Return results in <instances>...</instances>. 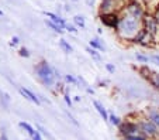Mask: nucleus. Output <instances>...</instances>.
Wrapping results in <instances>:
<instances>
[{"label":"nucleus","instance_id":"1","mask_svg":"<svg viewBox=\"0 0 159 140\" xmlns=\"http://www.w3.org/2000/svg\"><path fill=\"white\" fill-rule=\"evenodd\" d=\"M142 28V20L132 17L129 14H124L123 17H120V22L118 26L116 28L117 31V36L120 37L124 41H131L137 37V34L141 31Z\"/></svg>","mask_w":159,"mask_h":140},{"label":"nucleus","instance_id":"2","mask_svg":"<svg viewBox=\"0 0 159 140\" xmlns=\"http://www.w3.org/2000/svg\"><path fill=\"white\" fill-rule=\"evenodd\" d=\"M34 74H35L37 79H38L44 86H47V88H52V86H55V84L58 82V79L54 72V67H51L49 62L45 61V60L39 61L38 64L34 67Z\"/></svg>","mask_w":159,"mask_h":140},{"label":"nucleus","instance_id":"3","mask_svg":"<svg viewBox=\"0 0 159 140\" xmlns=\"http://www.w3.org/2000/svg\"><path fill=\"white\" fill-rule=\"evenodd\" d=\"M138 126H139V132L141 134H144L148 139H152V137H156L159 134V129L152 120L149 119H141L138 120Z\"/></svg>","mask_w":159,"mask_h":140},{"label":"nucleus","instance_id":"4","mask_svg":"<svg viewBox=\"0 0 159 140\" xmlns=\"http://www.w3.org/2000/svg\"><path fill=\"white\" fill-rule=\"evenodd\" d=\"M118 132H120L121 137H123V136H131V134L141 133V132H139L138 122H129V120L121 122L120 126H118Z\"/></svg>","mask_w":159,"mask_h":140},{"label":"nucleus","instance_id":"5","mask_svg":"<svg viewBox=\"0 0 159 140\" xmlns=\"http://www.w3.org/2000/svg\"><path fill=\"white\" fill-rule=\"evenodd\" d=\"M142 27H144L153 38L156 37L158 30H159L158 22H156V18L152 17V16H144V18H142Z\"/></svg>","mask_w":159,"mask_h":140},{"label":"nucleus","instance_id":"6","mask_svg":"<svg viewBox=\"0 0 159 140\" xmlns=\"http://www.w3.org/2000/svg\"><path fill=\"white\" fill-rule=\"evenodd\" d=\"M138 71H139V74H141L144 78L148 79V82H149L151 85L153 86V88L159 91V74L158 72H153V71H151L148 67H142V68H139Z\"/></svg>","mask_w":159,"mask_h":140},{"label":"nucleus","instance_id":"7","mask_svg":"<svg viewBox=\"0 0 159 140\" xmlns=\"http://www.w3.org/2000/svg\"><path fill=\"white\" fill-rule=\"evenodd\" d=\"M125 10H127V14L138 18V20H142L145 16V12H144V9H142V6L139 3H137V2H129V3L127 4Z\"/></svg>","mask_w":159,"mask_h":140},{"label":"nucleus","instance_id":"8","mask_svg":"<svg viewBox=\"0 0 159 140\" xmlns=\"http://www.w3.org/2000/svg\"><path fill=\"white\" fill-rule=\"evenodd\" d=\"M100 20H102V23L104 26L116 30L118 26V22H120V17H118V14H116V13H102V14H100Z\"/></svg>","mask_w":159,"mask_h":140},{"label":"nucleus","instance_id":"9","mask_svg":"<svg viewBox=\"0 0 159 140\" xmlns=\"http://www.w3.org/2000/svg\"><path fill=\"white\" fill-rule=\"evenodd\" d=\"M18 92H20L21 96H24L27 101L33 102V104H35V105H39V104H41V101H39V98H38V95H35L33 91H31V89L24 88V86H18Z\"/></svg>","mask_w":159,"mask_h":140},{"label":"nucleus","instance_id":"10","mask_svg":"<svg viewBox=\"0 0 159 140\" xmlns=\"http://www.w3.org/2000/svg\"><path fill=\"white\" fill-rule=\"evenodd\" d=\"M114 6H116V0H102V3H100V12L113 13Z\"/></svg>","mask_w":159,"mask_h":140},{"label":"nucleus","instance_id":"11","mask_svg":"<svg viewBox=\"0 0 159 140\" xmlns=\"http://www.w3.org/2000/svg\"><path fill=\"white\" fill-rule=\"evenodd\" d=\"M44 16L45 17H48L49 20H52L54 23H57V24L62 26V27H65L66 26V22H65V18L61 17L59 14H57V13H51V12H44Z\"/></svg>","mask_w":159,"mask_h":140},{"label":"nucleus","instance_id":"12","mask_svg":"<svg viewBox=\"0 0 159 140\" xmlns=\"http://www.w3.org/2000/svg\"><path fill=\"white\" fill-rule=\"evenodd\" d=\"M93 105H94V108H96V110L99 112V115L103 118V120H104V122H108V116H110V113H108L107 109L103 106V104H100L99 101H93Z\"/></svg>","mask_w":159,"mask_h":140},{"label":"nucleus","instance_id":"13","mask_svg":"<svg viewBox=\"0 0 159 140\" xmlns=\"http://www.w3.org/2000/svg\"><path fill=\"white\" fill-rule=\"evenodd\" d=\"M45 24L48 26L49 28H51L52 31H54V33H58V34H63L65 33V27H62V26H59V24H57V23H54L52 22V20H49V18H47V20H45Z\"/></svg>","mask_w":159,"mask_h":140},{"label":"nucleus","instance_id":"14","mask_svg":"<svg viewBox=\"0 0 159 140\" xmlns=\"http://www.w3.org/2000/svg\"><path fill=\"white\" fill-rule=\"evenodd\" d=\"M89 46L92 47V48L99 50V51H106V46H104V43H103V41L99 38V37H94V38L90 40V41H89Z\"/></svg>","mask_w":159,"mask_h":140},{"label":"nucleus","instance_id":"15","mask_svg":"<svg viewBox=\"0 0 159 140\" xmlns=\"http://www.w3.org/2000/svg\"><path fill=\"white\" fill-rule=\"evenodd\" d=\"M18 126H20L21 129H24V132L25 133L28 134V136H34V134H35V132H37V129H34L33 126L30 125V123H27V122H23V120H21L20 123H18Z\"/></svg>","mask_w":159,"mask_h":140},{"label":"nucleus","instance_id":"16","mask_svg":"<svg viewBox=\"0 0 159 140\" xmlns=\"http://www.w3.org/2000/svg\"><path fill=\"white\" fill-rule=\"evenodd\" d=\"M59 47H61V50H62L65 54H72V52H73V47L70 46V44L68 43L65 38H61L59 40Z\"/></svg>","mask_w":159,"mask_h":140},{"label":"nucleus","instance_id":"17","mask_svg":"<svg viewBox=\"0 0 159 140\" xmlns=\"http://www.w3.org/2000/svg\"><path fill=\"white\" fill-rule=\"evenodd\" d=\"M148 119L152 120V122L155 123V125L158 126V129H159V110L149 109V112H148Z\"/></svg>","mask_w":159,"mask_h":140},{"label":"nucleus","instance_id":"18","mask_svg":"<svg viewBox=\"0 0 159 140\" xmlns=\"http://www.w3.org/2000/svg\"><path fill=\"white\" fill-rule=\"evenodd\" d=\"M63 81L66 84H70V85H79V79L75 75H70V74H66L63 75Z\"/></svg>","mask_w":159,"mask_h":140},{"label":"nucleus","instance_id":"19","mask_svg":"<svg viewBox=\"0 0 159 140\" xmlns=\"http://www.w3.org/2000/svg\"><path fill=\"white\" fill-rule=\"evenodd\" d=\"M86 52H89V55H92V57L96 60V61H100L102 60V55L99 54V50H96V48H92V47H86Z\"/></svg>","mask_w":159,"mask_h":140},{"label":"nucleus","instance_id":"20","mask_svg":"<svg viewBox=\"0 0 159 140\" xmlns=\"http://www.w3.org/2000/svg\"><path fill=\"white\" fill-rule=\"evenodd\" d=\"M0 102L4 108H9L10 105V95L6 94V92H0Z\"/></svg>","mask_w":159,"mask_h":140},{"label":"nucleus","instance_id":"21","mask_svg":"<svg viewBox=\"0 0 159 140\" xmlns=\"http://www.w3.org/2000/svg\"><path fill=\"white\" fill-rule=\"evenodd\" d=\"M123 122L120 118H118L117 115H114V113H110V116H108V123H111L113 126H120V123Z\"/></svg>","mask_w":159,"mask_h":140},{"label":"nucleus","instance_id":"22","mask_svg":"<svg viewBox=\"0 0 159 140\" xmlns=\"http://www.w3.org/2000/svg\"><path fill=\"white\" fill-rule=\"evenodd\" d=\"M121 140H148V137H145L144 134H131V136H123Z\"/></svg>","mask_w":159,"mask_h":140},{"label":"nucleus","instance_id":"23","mask_svg":"<svg viewBox=\"0 0 159 140\" xmlns=\"http://www.w3.org/2000/svg\"><path fill=\"white\" fill-rule=\"evenodd\" d=\"M135 60H137L138 62H142V64H147V62L151 61V57L144 55L142 52H137V54H135Z\"/></svg>","mask_w":159,"mask_h":140},{"label":"nucleus","instance_id":"24","mask_svg":"<svg viewBox=\"0 0 159 140\" xmlns=\"http://www.w3.org/2000/svg\"><path fill=\"white\" fill-rule=\"evenodd\" d=\"M73 23H75V26H78V27H80V28L86 27V23H84L83 16H75V17H73Z\"/></svg>","mask_w":159,"mask_h":140},{"label":"nucleus","instance_id":"25","mask_svg":"<svg viewBox=\"0 0 159 140\" xmlns=\"http://www.w3.org/2000/svg\"><path fill=\"white\" fill-rule=\"evenodd\" d=\"M37 129H38V130L41 132V134H42V136H45V137H47V139H49V140H54V137L51 136V133H49V132L47 130V129H45L44 126L38 125V126H37Z\"/></svg>","mask_w":159,"mask_h":140},{"label":"nucleus","instance_id":"26","mask_svg":"<svg viewBox=\"0 0 159 140\" xmlns=\"http://www.w3.org/2000/svg\"><path fill=\"white\" fill-rule=\"evenodd\" d=\"M18 55L23 58H30L31 57V52L28 51V48H25V47H21L20 50H18Z\"/></svg>","mask_w":159,"mask_h":140},{"label":"nucleus","instance_id":"27","mask_svg":"<svg viewBox=\"0 0 159 140\" xmlns=\"http://www.w3.org/2000/svg\"><path fill=\"white\" fill-rule=\"evenodd\" d=\"M65 30L68 31V33H72V34L78 33V28H76L75 26H72V24H68V23H66V26H65Z\"/></svg>","mask_w":159,"mask_h":140},{"label":"nucleus","instance_id":"28","mask_svg":"<svg viewBox=\"0 0 159 140\" xmlns=\"http://www.w3.org/2000/svg\"><path fill=\"white\" fill-rule=\"evenodd\" d=\"M63 101H65V104L68 105L69 108H72V105H73V101L70 99V96H69V94H63Z\"/></svg>","mask_w":159,"mask_h":140},{"label":"nucleus","instance_id":"29","mask_svg":"<svg viewBox=\"0 0 159 140\" xmlns=\"http://www.w3.org/2000/svg\"><path fill=\"white\" fill-rule=\"evenodd\" d=\"M9 44H10V47H17L18 44H20V38L18 37H11V40L9 41Z\"/></svg>","mask_w":159,"mask_h":140},{"label":"nucleus","instance_id":"30","mask_svg":"<svg viewBox=\"0 0 159 140\" xmlns=\"http://www.w3.org/2000/svg\"><path fill=\"white\" fill-rule=\"evenodd\" d=\"M66 116H68V119H69V120H70V123H73V125H75V126H79V122H78V120H76L75 118H73L72 115H70L69 112H66Z\"/></svg>","mask_w":159,"mask_h":140},{"label":"nucleus","instance_id":"31","mask_svg":"<svg viewBox=\"0 0 159 140\" xmlns=\"http://www.w3.org/2000/svg\"><path fill=\"white\" fill-rule=\"evenodd\" d=\"M31 140H42V134H41V132L37 129V132H35V134L34 136H31Z\"/></svg>","mask_w":159,"mask_h":140},{"label":"nucleus","instance_id":"32","mask_svg":"<svg viewBox=\"0 0 159 140\" xmlns=\"http://www.w3.org/2000/svg\"><path fill=\"white\" fill-rule=\"evenodd\" d=\"M106 70H107L110 74H114L116 72V67L113 64H106Z\"/></svg>","mask_w":159,"mask_h":140},{"label":"nucleus","instance_id":"33","mask_svg":"<svg viewBox=\"0 0 159 140\" xmlns=\"http://www.w3.org/2000/svg\"><path fill=\"white\" fill-rule=\"evenodd\" d=\"M151 60H152V61L155 62L156 65H159V55H158V54H153L152 57H151Z\"/></svg>","mask_w":159,"mask_h":140},{"label":"nucleus","instance_id":"34","mask_svg":"<svg viewBox=\"0 0 159 140\" xmlns=\"http://www.w3.org/2000/svg\"><path fill=\"white\" fill-rule=\"evenodd\" d=\"M84 89H86V92H87V94H92V95L94 94V91H93V89H92V88H90L89 85H87V86H86V88H84Z\"/></svg>","mask_w":159,"mask_h":140},{"label":"nucleus","instance_id":"35","mask_svg":"<svg viewBox=\"0 0 159 140\" xmlns=\"http://www.w3.org/2000/svg\"><path fill=\"white\" fill-rule=\"evenodd\" d=\"M0 140H9V137H7V134L4 133V132L0 134Z\"/></svg>","mask_w":159,"mask_h":140},{"label":"nucleus","instance_id":"36","mask_svg":"<svg viewBox=\"0 0 159 140\" xmlns=\"http://www.w3.org/2000/svg\"><path fill=\"white\" fill-rule=\"evenodd\" d=\"M65 12H70V4H65Z\"/></svg>","mask_w":159,"mask_h":140},{"label":"nucleus","instance_id":"37","mask_svg":"<svg viewBox=\"0 0 159 140\" xmlns=\"http://www.w3.org/2000/svg\"><path fill=\"white\" fill-rule=\"evenodd\" d=\"M86 3L89 4V6H93V4H94V0H86Z\"/></svg>","mask_w":159,"mask_h":140},{"label":"nucleus","instance_id":"38","mask_svg":"<svg viewBox=\"0 0 159 140\" xmlns=\"http://www.w3.org/2000/svg\"><path fill=\"white\" fill-rule=\"evenodd\" d=\"M155 18H156V22H158V24H159V10L156 12V14H155Z\"/></svg>","mask_w":159,"mask_h":140},{"label":"nucleus","instance_id":"39","mask_svg":"<svg viewBox=\"0 0 159 140\" xmlns=\"http://www.w3.org/2000/svg\"><path fill=\"white\" fill-rule=\"evenodd\" d=\"M80 99H82L80 96H75V98H73V101H75V102H80Z\"/></svg>","mask_w":159,"mask_h":140},{"label":"nucleus","instance_id":"40","mask_svg":"<svg viewBox=\"0 0 159 140\" xmlns=\"http://www.w3.org/2000/svg\"><path fill=\"white\" fill-rule=\"evenodd\" d=\"M0 16H3V12H2V10H0Z\"/></svg>","mask_w":159,"mask_h":140},{"label":"nucleus","instance_id":"41","mask_svg":"<svg viewBox=\"0 0 159 140\" xmlns=\"http://www.w3.org/2000/svg\"><path fill=\"white\" fill-rule=\"evenodd\" d=\"M73 2H78V0H73Z\"/></svg>","mask_w":159,"mask_h":140}]
</instances>
